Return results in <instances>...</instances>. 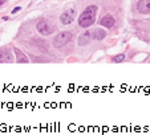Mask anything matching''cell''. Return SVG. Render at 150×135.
<instances>
[{
	"instance_id": "277c9868",
	"label": "cell",
	"mask_w": 150,
	"mask_h": 135,
	"mask_svg": "<svg viewBox=\"0 0 150 135\" xmlns=\"http://www.w3.org/2000/svg\"><path fill=\"white\" fill-rule=\"evenodd\" d=\"M74 17H76V11L74 9H68V11H65L60 16V21L64 25H68V24H71L74 20Z\"/></svg>"
},
{
	"instance_id": "7c38bea8",
	"label": "cell",
	"mask_w": 150,
	"mask_h": 135,
	"mask_svg": "<svg viewBox=\"0 0 150 135\" xmlns=\"http://www.w3.org/2000/svg\"><path fill=\"white\" fill-rule=\"evenodd\" d=\"M19 11H20V7H16V8L12 11V13H16V12H19Z\"/></svg>"
},
{
	"instance_id": "4fadbf2b",
	"label": "cell",
	"mask_w": 150,
	"mask_h": 135,
	"mask_svg": "<svg viewBox=\"0 0 150 135\" xmlns=\"http://www.w3.org/2000/svg\"><path fill=\"white\" fill-rule=\"evenodd\" d=\"M4 3H6V0H0V6H3Z\"/></svg>"
},
{
	"instance_id": "30bf717a",
	"label": "cell",
	"mask_w": 150,
	"mask_h": 135,
	"mask_svg": "<svg viewBox=\"0 0 150 135\" xmlns=\"http://www.w3.org/2000/svg\"><path fill=\"white\" fill-rule=\"evenodd\" d=\"M15 52L17 53V62H28V58H27V57L24 56L19 49H15Z\"/></svg>"
},
{
	"instance_id": "3957f363",
	"label": "cell",
	"mask_w": 150,
	"mask_h": 135,
	"mask_svg": "<svg viewBox=\"0 0 150 135\" xmlns=\"http://www.w3.org/2000/svg\"><path fill=\"white\" fill-rule=\"evenodd\" d=\"M37 32L39 33H41L42 36H49V34H52L54 32V28L49 24V22H47V21H40V22H37Z\"/></svg>"
},
{
	"instance_id": "8992f818",
	"label": "cell",
	"mask_w": 150,
	"mask_h": 135,
	"mask_svg": "<svg viewBox=\"0 0 150 135\" xmlns=\"http://www.w3.org/2000/svg\"><path fill=\"white\" fill-rule=\"evenodd\" d=\"M0 62H13V57L7 49H0Z\"/></svg>"
},
{
	"instance_id": "6da1fadb",
	"label": "cell",
	"mask_w": 150,
	"mask_h": 135,
	"mask_svg": "<svg viewBox=\"0 0 150 135\" xmlns=\"http://www.w3.org/2000/svg\"><path fill=\"white\" fill-rule=\"evenodd\" d=\"M96 15H97V7L96 6H89L86 7L81 16L79 17V24L82 28H88L96 21Z\"/></svg>"
},
{
	"instance_id": "8fae6325",
	"label": "cell",
	"mask_w": 150,
	"mask_h": 135,
	"mask_svg": "<svg viewBox=\"0 0 150 135\" xmlns=\"http://www.w3.org/2000/svg\"><path fill=\"white\" fill-rule=\"evenodd\" d=\"M124 58H125L124 54H118V56H114L112 60H113V62H121Z\"/></svg>"
},
{
	"instance_id": "5b68a950",
	"label": "cell",
	"mask_w": 150,
	"mask_h": 135,
	"mask_svg": "<svg viewBox=\"0 0 150 135\" xmlns=\"http://www.w3.org/2000/svg\"><path fill=\"white\" fill-rule=\"evenodd\" d=\"M101 25L102 27H106V28H112V27L114 25V22H116V20H114L113 16H110V15H106V16H104L101 19Z\"/></svg>"
},
{
	"instance_id": "52a82bcc",
	"label": "cell",
	"mask_w": 150,
	"mask_h": 135,
	"mask_svg": "<svg viewBox=\"0 0 150 135\" xmlns=\"http://www.w3.org/2000/svg\"><path fill=\"white\" fill-rule=\"evenodd\" d=\"M138 11L141 13H150V0H141L138 4Z\"/></svg>"
},
{
	"instance_id": "9c48e42d",
	"label": "cell",
	"mask_w": 150,
	"mask_h": 135,
	"mask_svg": "<svg viewBox=\"0 0 150 135\" xmlns=\"http://www.w3.org/2000/svg\"><path fill=\"white\" fill-rule=\"evenodd\" d=\"M91 39H92V32H85V33H82L81 36H80V39H79V44H80V45L88 44V42L91 41Z\"/></svg>"
},
{
	"instance_id": "ba28073f",
	"label": "cell",
	"mask_w": 150,
	"mask_h": 135,
	"mask_svg": "<svg viewBox=\"0 0 150 135\" xmlns=\"http://www.w3.org/2000/svg\"><path fill=\"white\" fill-rule=\"evenodd\" d=\"M106 36L104 29H100V28H96L94 31H92V39H96V40H102L104 37Z\"/></svg>"
},
{
	"instance_id": "7a4b0ae2",
	"label": "cell",
	"mask_w": 150,
	"mask_h": 135,
	"mask_svg": "<svg viewBox=\"0 0 150 135\" xmlns=\"http://www.w3.org/2000/svg\"><path fill=\"white\" fill-rule=\"evenodd\" d=\"M71 40H72V33H71V32H67V31L60 32V33L54 37L53 45H54V46H61V45L69 42Z\"/></svg>"
}]
</instances>
